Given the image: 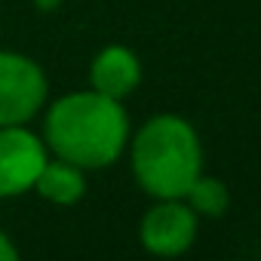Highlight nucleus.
<instances>
[{
	"label": "nucleus",
	"instance_id": "6e6552de",
	"mask_svg": "<svg viewBox=\"0 0 261 261\" xmlns=\"http://www.w3.org/2000/svg\"><path fill=\"white\" fill-rule=\"evenodd\" d=\"M197 215H206V218H221L230 206V194H227V185L218 181V178H209V175H197V181L188 188V194L181 197Z\"/></svg>",
	"mask_w": 261,
	"mask_h": 261
},
{
	"label": "nucleus",
	"instance_id": "1a4fd4ad",
	"mask_svg": "<svg viewBox=\"0 0 261 261\" xmlns=\"http://www.w3.org/2000/svg\"><path fill=\"white\" fill-rule=\"evenodd\" d=\"M16 255H19V249L13 246V240L0 230V261H16Z\"/></svg>",
	"mask_w": 261,
	"mask_h": 261
},
{
	"label": "nucleus",
	"instance_id": "9d476101",
	"mask_svg": "<svg viewBox=\"0 0 261 261\" xmlns=\"http://www.w3.org/2000/svg\"><path fill=\"white\" fill-rule=\"evenodd\" d=\"M34 4H37V10H53V7L62 4V0H34Z\"/></svg>",
	"mask_w": 261,
	"mask_h": 261
},
{
	"label": "nucleus",
	"instance_id": "0eeeda50",
	"mask_svg": "<svg viewBox=\"0 0 261 261\" xmlns=\"http://www.w3.org/2000/svg\"><path fill=\"white\" fill-rule=\"evenodd\" d=\"M34 191L49 200V203H59V206H71L77 203L83 194H86V178H83V169L68 163V160H46L37 181H34Z\"/></svg>",
	"mask_w": 261,
	"mask_h": 261
},
{
	"label": "nucleus",
	"instance_id": "423d86ee",
	"mask_svg": "<svg viewBox=\"0 0 261 261\" xmlns=\"http://www.w3.org/2000/svg\"><path fill=\"white\" fill-rule=\"evenodd\" d=\"M89 83H92L95 92L123 101L129 92L142 83V65H139L133 49H126V46H105L92 59Z\"/></svg>",
	"mask_w": 261,
	"mask_h": 261
},
{
	"label": "nucleus",
	"instance_id": "f03ea898",
	"mask_svg": "<svg viewBox=\"0 0 261 261\" xmlns=\"http://www.w3.org/2000/svg\"><path fill=\"white\" fill-rule=\"evenodd\" d=\"M133 172L142 191L157 200L185 197L203 172L197 129L178 114L151 117L133 139Z\"/></svg>",
	"mask_w": 261,
	"mask_h": 261
},
{
	"label": "nucleus",
	"instance_id": "20e7f679",
	"mask_svg": "<svg viewBox=\"0 0 261 261\" xmlns=\"http://www.w3.org/2000/svg\"><path fill=\"white\" fill-rule=\"evenodd\" d=\"M46 163V145L22 126H0V197H19L34 188Z\"/></svg>",
	"mask_w": 261,
	"mask_h": 261
},
{
	"label": "nucleus",
	"instance_id": "39448f33",
	"mask_svg": "<svg viewBox=\"0 0 261 261\" xmlns=\"http://www.w3.org/2000/svg\"><path fill=\"white\" fill-rule=\"evenodd\" d=\"M139 237L154 255H181L197 240V212L181 197L157 200V206L145 212Z\"/></svg>",
	"mask_w": 261,
	"mask_h": 261
},
{
	"label": "nucleus",
	"instance_id": "7ed1b4c3",
	"mask_svg": "<svg viewBox=\"0 0 261 261\" xmlns=\"http://www.w3.org/2000/svg\"><path fill=\"white\" fill-rule=\"evenodd\" d=\"M46 101L40 65L19 53H0V126L28 123Z\"/></svg>",
	"mask_w": 261,
	"mask_h": 261
},
{
	"label": "nucleus",
	"instance_id": "f257e3e1",
	"mask_svg": "<svg viewBox=\"0 0 261 261\" xmlns=\"http://www.w3.org/2000/svg\"><path fill=\"white\" fill-rule=\"evenodd\" d=\"M43 139L56 157L80 169H105L129 142V120L117 98L95 89L71 92L49 108Z\"/></svg>",
	"mask_w": 261,
	"mask_h": 261
}]
</instances>
